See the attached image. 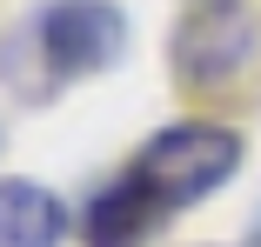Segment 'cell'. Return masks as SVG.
<instances>
[{
    "mask_svg": "<svg viewBox=\"0 0 261 247\" xmlns=\"http://www.w3.org/2000/svg\"><path fill=\"white\" fill-rule=\"evenodd\" d=\"M127 54V20L114 0H47L0 40V74L27 101H47L54 87L87 80Z\"/></svg>",
    "mask_w": 261,
    "mask_h": 247,
    "instance_id": "cell-1",
    "label": "cell"
},
{
    "mask_svg": "<svg viewBox=\"0 0 261 247\" xmlns=\"http://www.w3.org/2000/svg\"><path fill=\"white\" fill-rule=\"evenodd\" d=\"M241 134L234 127H215V120H174V127H161L141 154H134V180L161 201L168 214L174 207H194V201H207L234 167H241Z\"/></svg>",
    "mask_w": 261,
    "mask_h": 247,
    "instance_id": "cell-2",
    "label": "cell"
},
{
    "mask_svg": "<svg viewBox=\"0 0 261 247\" xmlns=\"http://www.w3.org/2000/svg\"><path fill=\"white\" fill-rule=\"evenodd\" d=\"M254 47H261V20L248 0H188L168 40V60L174 80L188 87H228L254 60Z\"/></svg>",
    "mask_w": 261,
    "mask_h": 247,
    "instance_id": "cell-3",
    "label": "cell"
},
{
    "mask_svg": "<svg viewBox=\"0 0 261 247\" xmlns=\"http://www.w3.org/2000/svg\"><path fill=\"white\" fill-rule=\"evenodd\" d=\"M161 214L168 207L154 201L134 174H121L114 187H100L94 201H87V247H141L147 227L161 221Z\"/></svg>",
    "mask_w": 261,
    "mask_h": 247,
    "instance_id": "cell-4",
    "label": "cell"
},
{
    "mask_svg": "<svg viewBox=\"0 0 261 247\" xmlns=\"http://www.w3.org/2000/svg\"><path fill=\"white\" fill-rule=\"evenodd\" d=\"M67 207L34 180H0V247H61Z\"/></svg>",
    "mask_w": 261,
    "mask_h": 247,
    "instance_id": "cell-5",
    "label": "cell"
},
{
    "mask_svg": "<svg viewBox=\"0 0 261 247\" xmlns=\"http://www.w3.org/2000/svg\"><path fill=\"white\" fill-rule=\"evenodd\" d=\"M248 247H261V207H254V227H248Z\"/></svg>",
    "mask_w": 261,
    "mask_h": 247,
    "instance_id": "cell-6",
    "label": "cell"
}]
</instances>
